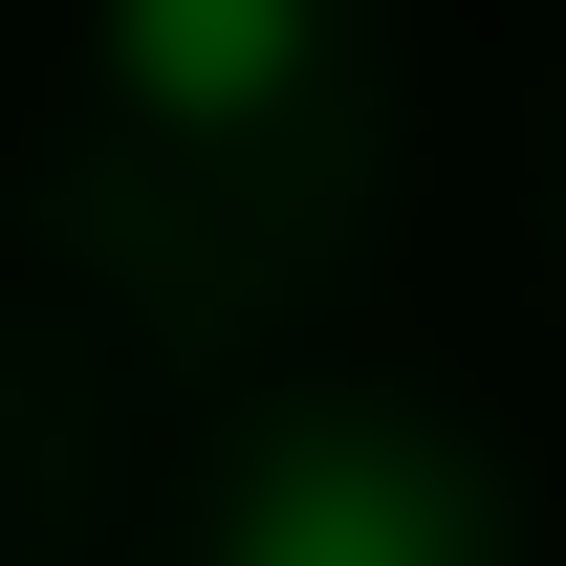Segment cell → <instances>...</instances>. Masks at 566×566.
I'll return each instance as SVG.
<instances>
[{"instance_id": "cell-1", "label": "cell", "mask_w": 566, "mask_h": 566, "mask_svg": "<svg viewBox=\"0 0 566 566\" xmlns=\"http://www.w3.org/2000/svg\"><path fill=\"white\" fill-rule=\"evenodd\" d=\"M240 566H480V501L415 436H283L240 480Z\"/></svg>"}, {"instance_id": "cell-2", "label": "cell", "mask_w": 566, "mask_h": 566, "mask_svg": "<svg viewBox=\"0 0 566 566\" xmlns=\"http://www.w3.org/2000/svg\"><path fill=\"white\" fill-rule=\"evenodd\" d=\"M305 44H327V0H109V66H132L153 109H197V132L283 109V87H305Z\"/></svg>"}]
</instances>
